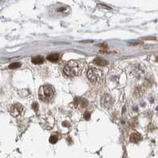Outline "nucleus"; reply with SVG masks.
Segmentation results:
<instances>
[{
    "label": "nucleus",
    "mask_w": 158,
    "mask_h": 158,
    "mask_svg": "<svg viewBox=\"0 0 158 158\" xmlns=\"http://www.w3.org/2000/svg\"><path fill=\"white\" fill-rule=\"evenodd\" d=\"M85 66V62L83 60H72L69 61L64 66L62 72L68 78H73L79 75Z\"/></svg>",
    "instance_id": "f257e3e1"
},
{
    "label": "nucleus",
    "mask_w": 158,
    "mask_h": 158,
    "mask_svg": "<svg viewBox=\"0 0 158 158\" xmlns=\"http://www.w3.org/2000/svg\"><path fill=\"white\" fill-rule=\"evenodd\" d=\"M38 97L40 100L45 103H51L55 97V89L52 85L45 84L39 88Z\"/></svg>",
    "instance_id": "f03ea898"
},
{
    "label": "nucleus",
    "mask_w": 158,
    "mask_h": 158,
    "mask_svg": "<svg viewBox=\"0 0 158 158\" xmlns=\"http://www.w3.org/2000/svg\"><path fill=\"white\" fill-rule=\"evenodd\" d=\"M87 78L94 84H99L103 81L104 74L100 68L95 67H90L87 72Z\"/></svg>",
    "instance_id": "7ed1b4c3"
},
{
    "label": "nucleus",
    "mask_w": 158,
    "mask_h": 158,
    "mask_svg": "<svg viewBox=\"0 0 158 158\" xmlns=\"http://www.w3.org/2000/svg\"><path fill=\"white\" fill-rule=\"evenodd\" d=\"M23 111H24V108L22 105L16 103V104L12 105V107H11V115L13 117L16 118V117L20 116Z\"/></svg>",
    "instance_id": "20e7f679"
},
{
    "label": "nucleus",
    "mask_w": 158,
    "mask_h": 158,
    "mask_svg": "<svg viewBox=\"0 0 158 158\" xmlns=\"http://www.w3.org/2000/svg\"><path fill=\"white\" fill-rule=\"evenodd\" d=\"M75 105L79 109H84L87 107L88 105V102L85 99H82V98H77L75 99L74 101Z\"/></svg>",
    "instance_id": "39448f33"
},
{
    "label": "nucleus",
    "mask_w": 158,
    "mask_h": 158,
    "mask_svg": "<svg viewBox=\"0 0 158 158\" xmlns=\"http://www.w3.org/2000/svg\"><path fill=\"white\" fill-rule=\"evenodd\" d=\"M102 103L105 107H110L112 105V99L109 95H105L102 99Z\"/></svg>",
    "instance_id": "423d86ee"
},
{
    "label": "nucleus",
    "mask_w": 158,
    "mask_h": 158,
    "mask_svg": "<svg viewBox=\"0 0 158 158\" xmlns=\"http://www.w3.org/2000/svg\"><path fill=\"white\" fill-rule=\"evenodd\" d=\"M129 140L133 143H137V142H139L141 140V134L139 133L135 132V133H133L130 135Z\"/></svg>",
    "instance_id": "0eeeda50"
},
{
    "label": "nucleus",
    "mask_w": 158,
    "mask_h": 158,
    "mask_svg": "<svg viewBox=\"0 0 158 158\" xmlns=\"http://www.w3.org/2000/svg\"><path fill=\"white\" fill-rule=\"evenodd\" d=\"M60 54L55 53V54H50L47 57V60L50 62H57L60 60Z\"/></svg>",
    "instance_id": "6e6552de"
},
{
    "label": "nucleus",
    "mask_w": 158,
    "mask_h": 158,
    "mask_svg": "<svg viewBox=\"0 0 158 158\" xmlns=\"http://www.w3.org/2000/svg\"><path fill=\"white\" fill-rule=\"evenodd\" d=\"M94 64H95L99 67H103V66L107 65V61L102 59V58H96L94 60Z\"/></svg>",
    "instance_id": "1a4fd4ad"
},
{
    "label": "nucleus",
    "mask_w": 158,
    "mask_h": 158,
    "mask_svg": "<svg viewBox=\"0 0 158 158\" xmlns=\"http://www.w3.org/2000/svg\"><path fill=\"white\" fill-rule=\"evenodd\" d=\"M31 61H32V63L35 64V65H40L44 62V57L41 56H37V57H33Z\"/></svg>",
    "instance_id": "9d476101"
},
{
    "label": "nucleus",
    "mask_w": 158,
    "mask_h": 158,
    "mask_svg": "<svg viewBox=\"0 0 158 158\" xmlns=\"http://www.w3.org/2000/svg\"><path fill=\"white\" fill-rule=\"evenodd\" d=\"M21 67V64L18 63V62H15V63H12L11 65H9V68L10 69H16Z\"/></svg>",
    "instance_id": "9b49d317"
},
{
    "label": "nucleus",
    "mask_w": 158,
    "mask_h": 158,
    "mask_svg": "<svg viewBox=\"0 0 158 158\" xmlns=\"http://www.w3.org/2000/svg\"><path fill=\"white\" fill-rule=\"evenodd\" d=\"M58 141V137L57 136H55V135H53V136L50 137V138H49V141H50V143L52 144H55L57 141Z\"/></svg>",
    "instance_id": "f8f14e48"
},
{
    "label": "nucleus",
    "mask_w": 158,
    "mask_h": 158,
    "mask_svg": "<svg viewBox=\"0 0 158 158\" xmlns=\"http://www.w3.org/2000/svg\"><path fill=\"white\" fill-rule=\"evenodd\" d=\"M91 115H90V113H88V112H86L85 114H84V118L87 119V120H88V119H90Z\"/></svg>",
    "instance_id": "ddd939ff"
},
{
    "label": "nucleus",
    "mask_w": 158,
    "mask_h": 158,
    "mask_svg": "<svg viewBox=\"0 0 158 158\" xmlns=\"http://www.w3.org/2000/svg\"><path fill=\"white\" fill-rule=\"evenodd\" d=\"M33 107L34 108V109H35V111H37V103H34V104L33 105Z\"/></svg>",
    "instance_id": "4468645a"
},
{
    "label": "nucleus",
    "mask_w": 158,
    "mask_h": 158,
    "mask_svg": "<svg viewBox=\"0 0 158 158\" xmlns=\"http://www.w3.org/2000/svg\"><path fill=\"white\" fill-rule=\"evenodd\" d=\"M0 1H3V0H0Z\"/></svg>",
    "instance_id": "2eb2a0df"
}]
</instances>
